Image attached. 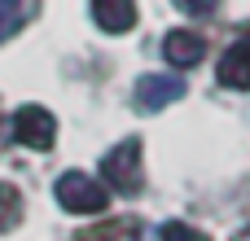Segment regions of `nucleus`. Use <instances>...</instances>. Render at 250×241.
Instances as JSON below:
<instances>
[{"instance_id": "obj_2", "label": "nucleus", "mask_w": 250, "mask_h": 241, "mask_svg": "<svg viewBox=\"0 0 250 241\" xmlns=\"http://www.w3.org/2000/svg\"><path fill=\"white\" fill-rule=\"evenodd\" d=\"M53 193H57L62 211H70V215H97V211H105V202H110V189H105L97 176H88V171H66Z\"/></svg>"}, {"instance_id": "obj_6", "label": "nucleus", "mask_w": 250, "mask_h": 241, "mask_svg": "<svg viewBox=\"0 0 250 241\" xmlns=\"http://www.w3.org/2000/svg\"><path fill=\"white\" fill-rule=\"evenodd\" d=\"M215 79H220L224 88H237V92H246V88H250V31L224 53V57H220Z\"/></svg>"}, {"instance_id": "obj_5", "label": "nucleus", "mask_w": 250, "mask_h": 241, "mask_svg": "<svg viewBox=\"0 0 250 241\" xmlns=\"http://www.w3.org/2000/svg\"><path fill=\"white\" fill-rule=\"evenodd\" d=\"M163 57H167V66H176V70H189V66H198V61L207 57V40H202L198 31H167Z\"/></svg>"}, {"instance_id": "obj_1", "label": "nucleus", "mask_w": 250, "mask_h": 241, "mask_svg": "<svg viewBox=\"0 0 250 241\" xmlns=\"http://www.w3.org/2000/svg\"><path fill=\"white\" fill-rule=\"evenodd\" d=\"M101 184L105 189H114V193H123V198H132V193H141V141L136 136H127V141H119L114 149H105V158H101Z\"/></svg>"}, {"instance_id": "obj_3", "label": "nucleus", "mask_w": 250, "mask_h": 241, "mask_svg": "<svg viewBox=\"0 0 250 241\" xmlns=\"http://www.w3.org/2000/svg\"><path fill=\"white\" fill-rule=\"evenodd\" d=\"M9 136L26 149H53V136H57V119L44 110V105H18L13 119H9Z\"/></svg>"}, {"instance_id": "obj_9", "label": "nucleus", "mask_w": 250, "mask_h": 241, "mask_svg": "<svg viewBox=\"0 0 250 241\" xmlns=\"http://www.w3.org/2000/svg\"><path fill=\"white\" fill-rule=\"evenodd\" d=\"M163 241H211V237H202L193 224H180V220H171V224H163Z\"/></svg>"}, {"instance_id": "obj_7", "label": "nucleus", "mask_w": 250, "mask_h": 241, "mask_svg": "<svg viewBox=\"0 0 250 241\" xmlns=\"http://www.w3.org/2000/svg\"><path fill=\"white\" fill-rule=\"evenodd\" d=\"M92 22L110 35H123L136 26V0H92Z\"/></svg>"}, {"instance_id": "obj_8", "label": "nucleus", "mask_w": 250, "mask_h": 241, "mask_svg": "<svg viewBox=\"0 0 250 241\" xmlns=\"http://www.w3.org/2000/svg\"><path fill=\"white\" fill-rule=\"evenodd\" d=\"M31 18V0H0V40H9Z\"/></svg>"}, {"instance_id": "obj_10", "label": "nucleus", "mask_w": 250, "mask_h": 241, "mask_svg": "<svg viewBox=\"0 0 250 241\" xmlns=\"http://www.w3.org/2000/svg\"><path fill=\"white\" fill-rule=\"evenodd\" d=\"M180 13H189V18H211L215 9H220V0H171Z\"/></svg>"}, {"instance_id": "obj_4", "label": "nucleus", "mask_w": 250, "mask_h": 241, "mask_svg": "<svg viewBox=\"0 0 250 241\" xmlns=\"http://www.w3.org/2000/svg\"><path fill=\"white\" fill-rule=\"evenodd\" d=\"M136 110H163V105H171V101H180L185 97V79L180 75H158V70H149V75H141L136 79Z\"/></svg>"}]
</instances>
